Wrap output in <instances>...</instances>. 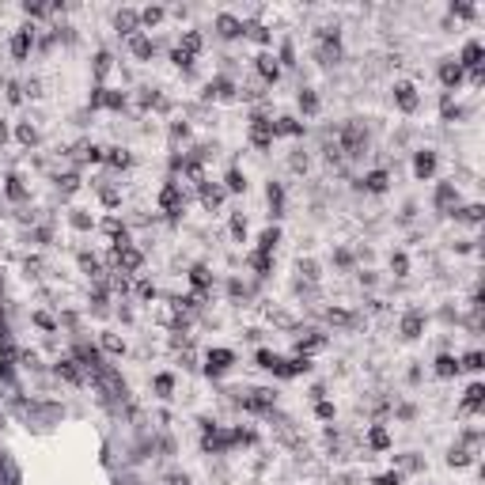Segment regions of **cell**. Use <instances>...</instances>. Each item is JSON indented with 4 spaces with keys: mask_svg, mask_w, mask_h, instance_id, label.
I'll use <instances>...</instances> for the list:
<instances>
[{
    "mask_svg": "<svg viewBox=\"0 0 485 485\" xmlns=\"http://www.w3.org/2000/svg\"><path fill=\"white\" fill-rule=\"evenodd\" d=\"M341 148L349 152V156H360V152H364V129H360L356 122L341 129Z\"/></svg>",
    "mask_w": 485,
    "mask_h": 485,
    "instance_id": "obj_1",
    "label": "cell"
},
{
    "mask_svg": "<svg viewBox=\"0 0 485 485\" xmlns=\"http://www.w3.org/2000/svg\"><path fill=\"white\" fill-rule=\"evenodd\" d=\"M250 137H254V144L258 148H269V144H273V122H266V118H254L250 122Z\"/></svg>",
    "mask_w": 485,
    "mask_h": 485,
    "instance_id": "obj_2",
    "label": "cell"
},
{
    "mask_svg": "<svg viewBox=\"0 0 485 485\" xmlns=\"http://www.w3.org/2000/svg\"><path fill=\"white\" fill-rule=\"evenodd\" d=\"M31 46H34V31H31V27H23V31L12 38V53L15 57H27V53H31Z\"/></svg>",
    "mask_w": 485,
    "mask_h": 485,
    "instance_id": "obj_3",
    "label": "cell"
},
{
    "mask_svg": "<svg viewBox=\"0 0 485 485\" xmlns=\"http://www.w3.org/2000/svg\"><path fill=\"white\" fill-rule=\"evenodd\" d=\"M159 205L167 209V212H178V209H182V193H178V186H174V182H167V186H163Z\"/></svg>",
    "mask_w": 485,
    "mask_h": 485,
    "instance_id": "obj_4",
    "label": "cell"
},
{
    "mask_svg": "<svg viewBox=\"0 0 485 485\" xmlns=\"http://www.w3.org/2000/svg\"><path fill=\"white\" fill-rule=\"evenodd\" d=\"M118 261H122V273H133V269H140V250L118 247Z\"/></svg>",
    "mask_w": 485,
    "mask_h": 485,
    "instance_id": "obj_5",
    "label": "cell"
},
{
    "mask_svg": "<svg viewBox=\"0 0 485 485\" xmlns=\"http://www.w3.org/2000/svg\"><path fill=\"white\" fill-rule=\"evenodd\" d=\"M394 99H398V106H402V110H417L413 84H398V87H394Z\"/></svg>",
    "mask_w": 485,
    "mask_h": 485,
    "instance_id": "obj_6",
    "label": "cell"
},
{
    "mask_svg": "<svg viewBox=\"0 0 485 485\" xmlns=\"http://www.w3.org/2000/svg\"><path fill=\"white\" fill-rule=\"evenodd\" d=\"M216 31L224 34V38H239V34H243V23H239L235 15H220V19H216Z\"/></svg>",
    "mask_w": 485,
    "mask_h": 485,
    "instance_id": "obj_7",
    "label": "cell"
},
{
    "mask_svg": "<svg viewBox=\"0 0 485 485\" xmlns=\"http://www.w3.org/2000/svg\"><path fill=\"white\" fill-rule=\"evenodd\" d=\"M413 171H417V178H429V174L436 171V156H432V152H417Z\"/></svg>",
    "mask_w": 485,
    "mask_h": 485,
    "instance_id": "obj_8",
    "label": "cell"
},
{
    "mask_svg": "<svg viewBox=\"0 0 485 485\" xmlns=\"http://www.w3.org/2000/svg\"><path fill=\"white\" fill-rule=\"evenodd\" d=\"M137 23H140L137 12H118V19H114V27H118L122 34H137Z\"/></svg>",
    "mask_w": 485,
    "mask_h": 485,
    "instance_id": "obj_9",
    "label": "cell"
},
{
    "mask_svg": "<svg viewBox=\"0 0 485 485\" xmlns=\"http://www.w3.org/2000/svg\"><path fill=\"white\" fill-rule=\"evenodd\" d=\"M258 72L266 76V80H277V76H280V65H277L269 53H261V57H258Z\"/></svg>",
    "mask_w": 485,
    "mask_h": 485,
    "instance_id": "obj_10",
    "label": "cell"
},
{
    "mask_svg": "<svg viewBox=\"0 0 485 485\" xmlns=\"http://www.w3.org/2000/svg\"><path fill=\"white\" fill-rule=\"evenodd\" d=\"M462 65L481 69V42H467V50H462Z\"/></svg>",
    "mask_w": 485,
    "mask_h": 485,
    "instance_id": "obj_11",
    "label": "cell"
},
{
    "mask_svg": "<svg viewBox=\"0 0 485 485\" xmlns=\"http://www.w3.org/2000/svg\"><path fill=\"white\" fill-rule=\"evenodd\" d=\"M231 364V353L228 349H216V353H209V372H224Z\"/></svg>",
    "mask_w": 485,
    "mask_h": 485,
    "instance_id": "obj_12",
    "label": "cell"
},
{
    "mask_svg": "<svg viewBox=\"0 0 485 485\" xmlns=\"http://www.w3.org/2000/svg\"><path fill=\"white\" fill-rule=\"evenodd\" d=\"M440 80H443V87H459L462 69H459V65H443V69H440Z\"/></svg>",
    "mask_w": 485,
    "mask_h": 485,
    "instance_id": "obj_13",
    "label": "cell"
},
{
    "mask_svg": "<svg viewBox=\"0 0 485 485\" xmlns=\"http://www.w3.org/2000/svg\"><path fill=\"white\" fill-rule=\"evenodd\" d=\"M273 133H285V137H296V133H304V125L292 122V118H277L273 122Z\"/></svg>",
    "mask_w": 485,
    "mask_h": 485,
    "instance_id": "obj_14",
    "label": "cell"
},
{
    "mask_svg": "<svg viewBox=\"0 0 485 485\" xmlns=\"http://www.w3.org/2000/svg\"><path fill=\"white\" fill-rule=\"evenodd\" d=\"M387 182H391V178H387V171H372V174L364 178V186L372 190V193H383V190H387Z\"/></svg>",
    "mask_w": 485,
    "mask_h": 485,
    "instance_id": "obj_15",
    "label": "cell"
},
{
    "mask_svg": "<svg viewBox=\"0 0 485 485\" xmlns=\"http://www.w3.org/2000/svg\"><path fill=\"white\" fill-rule=\"evenodd\" d=\"M129 46H133V53H137V57H152V50H156V46H152L144 34H133V42H129Z\"/></svg>",
    "mask_w": 485,
    "mask_h": 485,
    "instance_id": "obj_16",
    "label": "cell"
},
{
    "mask_svg": "<svg viewBox=\"0 0 485 485\" xmlns=\"http://www.w3.org/2000/svg\"><path fill=\"white\" fill-rule=\"evenodd\" d=\"M182 50L193 57V53L201 50V34H197V31H186V34H182Z\"/></svg>",
    "mask_w": 485,
    "mask_h": 485,
    "instance_id": "obj_17",
    "label": "cell"
},
{
    "mask_svg": "<svg viewBox=\"0 0 485 485\" xmlns=\"http://www.w3.org/2000/svg\"><path fill=\"white\" fill-rule=\"evenodd\" d=\"M201 201H205L209 209H212V205H220V201H224V190H216V186H205V190H201Z\"/></svg>",
    "mask_w": 485,
    "mask_h": 485,
    "instance_id": "obj_18",
    "label": "cell"
},
{
    "mask_svg": "<svg viewBox=\"0 0 485 485\" xmlns=\"http://www.w3.org/2000/svg\"><path fill=\"white\" fill-rule=\"evenodd\" d=\"M436 372H440V375H455V372H459V364H455L451 356H440V360H436Z\"/></svg>",
    "mask_w": 485,
    "mask_h": 485,
    "instance_id": "obj_19",
    "label": "cell"
},
{
    "mask_svg": "<svg viewBox=\"0 0 485 485\" xmlns=\"http://www.w3.org/2000/svg\"><path fill=\"white\" fill-rule=\"evenodd\" d=\"M299 106H304L307 114H315V110H318V99H315V91H299Z\"/></svg>",
    "mask_w": 485,
    "mask_h": 485,
    "instance_id": "obj_20",
    "label": "cell"
},
{
    "mask_svg": "<svg viewBox=\"0 0 485 485\" xmlns=\"http://www.w3.org/2000/svg\"><path fill=\"white\" fill-rule=\"evenodd\" d=\"M402 330H406V337H417V330H421V315H406Z\"/></svg>",
    "mask_w": 485,
    "mask_h": 485,
    "instance_id": "obj_21",
    "label": "cell"
},
{
    "mask_svg": "<svg viewBox=\"0 0 485 485\" xmlns=\"http://www.w3.org/2000/svg\"><path fill=\"white\" fill-rule=\"evenodd\" d=\"M481 394H485V391H481L478 383H474L470 391H467V410H478V406H481Z\"/></svg>",
    "mask_w": 485,
    "mask_h": 485,
    "instance_id": "obj_22",
    "label": "cell"
},
{
    "mask_svg": "<svg viewBox=\"0 0 485 485\" xmlns=\"http://www.w3.org/2000/svg\"><path fill=\"white\" fill-rule=\"evenodd\" d=\"M190 277H193V285H197V288H209V269L205 266H193Z\"/></svg>",
    "mask_w": 485,
    "mask_h": 485,
    "instance_id": "obj_23",
    "label": "cell"
},
{
    "mask_svg": "<svg viewBox=\"0 0 485 485\" xmlns=\"http://www.w3.org/2000/svg\"><path fill=\"white\" fill-rule=\"evenodd\" d=\"M243 31H247L250 38H254V42H266V38H269V34H266V27H261V23H247V27H243Z\"/></svg>",
    "mask_w": 485,
    "mask_h": 485,
    "instance_id": "obj_24",
    "label": "cell"
},
{
    "mask_svg": "<svg viewBox=\"0 0 485 485\" xmlns=\"http://www.w3.org/2000/svg\"><path fill=\"white\" fill-rule=\"evenodd\" d=\"M8 197H15V201H23V197H27V190L19 186V178H8Z\"/></svg>",
    "mask_w": 485,
    "mask_h": 485,
    "instance_id": "obj_25",
    "label": "cell"
},
{
    "mask_svg": "<svg viewBox=\"0 0 485 485\" xmlns=\"http://www.w3.org/2000/svg\"><path fill=\"white\" fill-rule=\"evenodd\" d=\"M451 197H455V190H451V186H440V190H436V205H448Z\"/></svg>",
    "mask_w": 485,
    "mask_h": 485,
    "instance_id": "obj_26",
    "label": "cell"
},
{
    "mask_svg": "<svg viewBox=\"0 0 485 485\" xmlns=\"http://www.w3.org/2000/svg\"><path fill=\"white\" fill-rule=\"evenodd\" d=\"M174 65H178V69H190V65H193V57H190L186 50H174Z\"/></svg>",
    "mask_w": 485,
    "mask_h": 485,
    "instance_id": "obj_27",
    "label": "cell"
},
{
    "mask_svg": "<svg viewBox=\"0 0 485 485\" xmlns=\"http://www.w3.org/2000/svg\"><path fill=\"white\" fill-rule=\"evenodd\" d=\"M140 19H144V23H159V19H163V8H148Z\"/></svg>",
    "mask_w": 485,
    "mask_h": 485,
    "instance_id": "obj_28",
    "label": "cell"
},
{
    "mask_svg": "<svg viewBox=\"0 0 485 485\" xmlns=\"http://www.w3.org/2000/svg\"><path fill=\"white\" fill-rule=\"evenodd\" d=\"M243 186H247V182H243V174L231 171V174H228V190H243Z\"/></svg>",
    "mask_w": 485,
    "mask_h": 485,
    "instance_id": "obj_29",
    "label": "cell"
},
{
    "mask_svg": "<svg viewBox=\"0 0 485 485\" xmlns=\"http://www.w3.org/2000/svg\"><path fill=\"white\" fill-rule=\"evenodd\" d=\"M110 163H114V167H125V163H129V156H125L122 148H114V152H110Z\"/></svg>",
    "mask_w": 485,
    "mask_h": 485,
    "instance_id": "obj_30",
    "label": "cell"
},
{
    "mask_svg": "<svg viewBox=\"0 0 485 485\" xmlns=\"http://www.w3.org/2000/svg\"><path fill=\"white\" fill-rule=\"evenodd\" d=\"M106 69H110V57H106V53H99V57H95V72H106Z\"/></svg>",
    "mask_w": 485,
    "mask_h": 485,
    "instance_id": "obj_31",
    "label": "cell"
},
{
    "mask_svg": "<svg viewBox=\"0 0 485 485\" xmlns=\"http://www.w3.org/2000/svg\"><path fill=\"white\" fill-rule=\"evenodd\" d=\"M372 443H375V448H387L391 440H387V432H383V429H375V432H372Z\"/></svg>",
    "mask_w": 485,
    "mask_h": 485,
    "instance_id": "obj_32",
    "label": "cell"
},
{
    "mask_svg": "<svg viewBox=\"0 0 485 485\" xmlns=\"http://www.w3.org/2000/svg\"><path fill=\"white\" fill-rule=\"evenodd\" d=\"M269 205H273V212L280 209V186H269Z\"/></svg>",
    "mask_w": 485,
    "mask_h": 485,
    "instance_id": "obj_33",
    "label": "cell"
},
{
    "mask_svg": "<svg viewBox=\"0 0 485 485\" xmlns=\"http://www.w3.org/2000/svg\"><path fill=\"white\" fill-rule=\"evenodd\" d=\"M231 231H235V235L243 239V235H247V224H243V216H235V220H231Z\"/></svg>",
    "mask_w": 485,
    "mask_h": 485,
    "instance_id": "obj_34",
    "label": "cell"
},
{
    "mask_svg": "<svg viewBox=\"0 0 485 485\" xmlns=\"http://www.w3.org/2000/svg\"><path fill=\"white\" fill-rule=\"evenodd\" d=\"M156 387H159V394H167V391H171V375H159Z\"/></svg>",
    "mask_w": 485,
    "mask_h": 485,
    "instance_id": "obj_35",
    "label": "cell"
},
{
    "mask_svg": "<svg viewBox=\"0 0 485 485\" xmlns=\"http://www.w3.org/2000/svg\"><path fill=\"white\" fill-rule=\"evenodd\" d=\"M467 368H474V372H478V368H481V353H470V356H467Z\"/></svg>",
    "mask_w": 485,
    "mask_h": 485,
    "instance_id": "obj_36",
    "label": "cell"
},
{
    "mask_svg": "<svg viewBox=\"0 0 485 485\" xmlns=\"http://www.w3.org/2000/svg\"><path fill=\"white\" fill-rule=\"evenodd\" d=\"M391 266L398 269V273H406V254H394V258H391Z\"/></svg>",
    "mask_w": 485,
    "mask_h": 485,
    "instance_id": "obj_37",
    "label": "cell"
},
{
    "mask_svg": "<svg viewBox=\"0 0 485 485\" xmlns=\"http://www.w3.org/2000/svg\"><path fill=\"white\" fill-rule=\"evenodd\" d=\"M19 137H23L27 144H34V129H31V125H23V129H19Z\"/></svg>",
    "mask_w": 485,
    "mask_h": 485,
    "instance_id": "obj_38",
    "label": "cell"
},
{
    "mask_svg": "<svg viewBox=\"0 0 485 485\" xmlns=\"http://www.w3.org/2000/svg\"><path fill=\"white\" fill-rule=\"evenodd\" d=\"M379 485H398V474H383V478H379Z\"/></svg>",
    "mask_w": 485,
    "mask_h": 485,
    "instance_id": "obj_39",
    "label": "cell"
},
{
    "mask_svg": "<svg viewBox=\"0 0 485 485\" xmlns=\"http://www.w3.org/2000/svg\"><path fill=\"white\" fill-rule=\"evenodd\" d=\"M0 140H4V125H0Z\"/></svg>",
    "mask_w": 485,
    "mask_h": 485,
    "instance_id": "obj_40",
    "label": "cell"
}]
</instances>
